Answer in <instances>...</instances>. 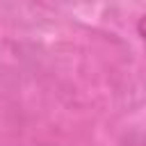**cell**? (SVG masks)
Instances as JSON below:
<instances>
[{
	"label": "cell",
	"mask_w": 146,
	"mask_h": 146,
	"mask_svg": "<svg viewBox=\"0 0 146 146\" xmlns=\"http://www.w3.org/2000/svg\"><path fill=\"white\" fill-rule=\"evenodd\" d=\"M137 32H139V36L146 41V14L139 18V23H137Z\"/></svg>",
	"instance_id": "cell-1"
}]
</instances>
